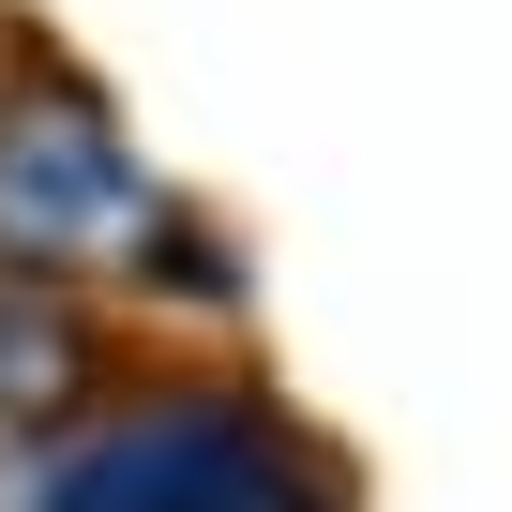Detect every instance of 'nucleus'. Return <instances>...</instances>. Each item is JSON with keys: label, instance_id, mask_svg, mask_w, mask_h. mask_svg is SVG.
Returning a JSON list of instances; mask_svg holds the SVG:
<instances>
[{"label": "nucleus", "instance_id": "obj_1", "mask_svg": "<svg viewBox=\"0 0 512 512\" xmlns=\"http://www.w3.org/2000/svg\"><path fill=\"white\" fill-rule=\"evenodd\" d=\"M16 512H347V467L272 392L166 377V392H121L76 437H46Z\"/></svg>", "mask_w": 512, "mask_h": 512}, {"label": "nucleus", "instance_id": "obj_2", "mask_svg": "<svg viewBox=\"0 0 512 512\" xmlns=\"http://www.w3.org/2000/svg\"><path fill=\"white\" fill-rule=\"evenodd\" d=\"M166 226H181L166 181L121 151V121L76 76H16V91H0V272H16V287L151 272Z\"/></svg>", "mask_w": 512, "mask_h": 512}, {"label": "nucleus", "instance_id": "obj_3", "mask_svg": "<svg viewBox=\"0 0 512 512\" xmlns=\"http://www.w3.org/2000/svg\"><path fill=\"white\" fill-rule=\"evenodd\" d=\"M76 422H91V332H76V302L0 272V467H31Z\"/></svg>", "mask_w": 512, "mask_h": 512}]
</instances>
